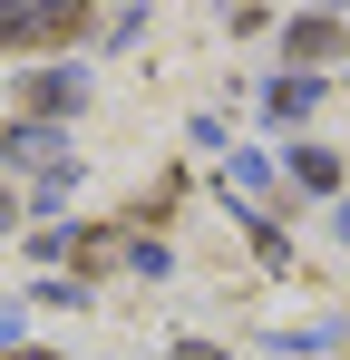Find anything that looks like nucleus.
Wrapping results in <instances>:
<instances>
[{
    "label": "nucleus",
    "mask_w": 350,
    "mask_h": 360,
    "mask_svg": "<svg viewBox=\"0 0 350 360\" xmlns=\"http://www.w3.org/2000/svg\"><path fill=\"white\" fill-rule=\"evenodd\" d=\"M68 30V10H0V49H39Z\"/></svg>",
    "instance_id": "1"
},
{
    "label": "nucleus",
    "mask_w": 350,
    "mask_h": 360,
    "mask_svg": "<svg viewBox=\"0 0 350 360\" xmlns=\"http://www.w3.org/2000/svg\"><path fill=\"white\" fill-rule=\"evenodd\" d=\"M292 176H302V185H341V166H331L321 146H292Z\"/></svg>",
    "instance_id": "4"
},
{
    "label": "nucleus",
    "mask_w": 350,
    "mask_h": 360,
    "mask_svg": "<svg viewBox=\"0 0 350 360\" xmlns=\"http://www.w3.org/2000/svg\"><path fill=\"white\" fill-rule=\"evenodd\" d=\"M78 98H88L78 68H39V78H30V108H78Z\"/></svg>",
    "instance_id": "2"
},
{
    "label": "nucleus",
    "mask_w": 350,
    "mask_h": 360,
    "mask_svg": "<svg viewBox=\"0 0 350 360\" xmlns=\"http://www.w3.org/2000/svg\"><path fill=\"white\" fill-rule=\"evenodd\" d=\"M311 108V78H273V117H302Z\"/></svg>",
    "instance_id": "5"
},
{
    "label": "nucleus",
    "mask_w": 350,
    "mask_h": 360,
    "mask_svg": "<svg viewBox=\"0 0 350 360\" xmlns=\"http://www.w3.org/2000/svg\"><path fill=\"white\" fill-rule=\"evenodd\" d=\"M10 360H49V351H10Z\"/></svg>",
    "instance_id": "6"
},
{
    "label": "nucleus",
    "mask_w": 350,
    "mask_h": 360,
    "mask_svg": "<svg viewBox=\"0 0 350 360\" xmlns=\"http://www.w3.org/2000/svg\"><path fill=\"white\" fill-rule=\"evenodd\" d=\"M292 59H341V20H292Z\"/></svg>",
    "instance_id": "3"
},
{
    "label": "nucleus",
    "mask_w": 350,
    "mask_h": 360,
    "mask_svg": "<svg viewBox=\"0 0 350 360\" xmlns=\"http://www.w3.org/2000/svg\"><path fill=\"white\" fill-rule=\"evenodd\" d=\"M341 234H350V214H341Z\"/></svg>",
    "instance_id": "7"
}]
</instances>
